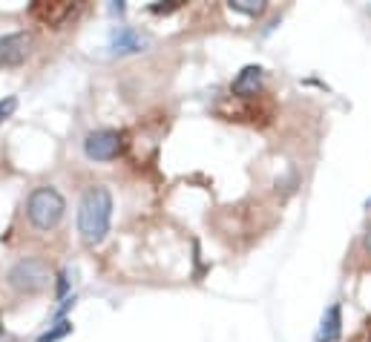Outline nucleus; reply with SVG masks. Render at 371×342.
I'll use <instances>...</instances> for the list:
<instances>
[{
    "label": "nucleus",
    "mask_w": 371,
    "mask_h": 342,
    "mask_svg": "<svg viewBox=\"0 0 371 342\" xmlns=\"http://www.w3.org/2000/svg\"><path fill=\"white\" fill-rule=\"evenodd\" d=\"M112 225V193L104 184H92L84 190L81 205H78V233L81 239L96 248L109 233Z\"/></svg>",
    "instance_id": "nucleus-1"
},
{
    "label": "nucleus",
    "mask_w": 371,
    "mask_h": 342,
    "mask_svg": "<svg viewBox=\"0 0 371 342\" xmlns=\"http://www.w3.org/2000/svg\"><path fill=\"white\" fill-rule=\"evenodd\" d=\"M66 213V202H63V195L58 187L52 184H40L29 193V199H26V218H29V225L35 230H43V233H50L61 225V218Z\"/></svg>",
    "instance_id": "nucleus-2"
},
{
    "label": "nucleus",
    "mask_w": 371,
    "mask_h": 342,
    "mask_svg": "<svg viewBox=\"0 0 371 342\" xmlns=\"http://www.w3.org/2000/svg\"><path fill=\"white\" fill-rule=\"evenodd\" d=\"M6 282L17 293H40L50 285V265L38 256H23L9 267Z\"/></svg>",
    "instance_id": "nucleus-3"
},
{
    "label": "nucleus",
    "mask_w": 371,
    "mask_h": 342,
    "mask_svg": "<svg viewBox=\"0 0 371 342\" xmlns=\"http://www.w3.org/2000/svg\"><path fill=\"white\" fill-rule=\"evenodd\" d=\"M124 150V138L119 130H92L84 138V156L89 161H112Z\"/></svg>",
    "instance_id": "nucleus-4"
},
{
    "label": "nucleus",
    "mask_w": 371,
    "mask_h": 342,
    "mask_svg": "<svg viewBox=\"0 0 371 342\" xmlns=\"http://www.w3.org/2000/svg\"><path fill=\"white\" fill-rule=\"evenodd\" d=\"M32 49V35L29 32H12L0 38V66H17L26 61Z\"/></svg>",
    "instance_id": "nucleus-5"
},
{
    "label": "nucleus",
    "mask_w": 371,
    "mask_h": 342,
    "mask_svg": "<svg viewBox=\"0 0 371 342\" xmlns=\"http://www.w3.org/2000/svg\"><path fill=\"white\" fill-rule=\"evenodd\" d=\"M262 75L265 69L259 64H248L239 69V75L234 78V84H230V92L239 95V98H253L259 89H262Z\"/></svg>",
    "instance_id": "nucleus-6"
},
{
    "label": "nucleus",
    "mask_w": 371,
    "mask_h": 342,
    "mask_svg": "<svg viewBox=\"0 0 371 342\" xmlns=\"http://www.w3.org/2000/svg\"><path fill=\"white\" fill-rule=\"evenodd\" d=\"M147 46V40L138 35L132 27H119L112 32L109 38V49L115 55H130V52H142V49Z\"/></svg>",
    "instance_id": "nucleus-7"
},
{
    "label": "nucleus",
    "mask_w": 371,
    "mask_h": 342,
    "mask_svg": "<svg viewBox=\"0 0 371 342\" xmlns=\"http://www.w3.org/2000/svg\"><path fill=\"white\" fill-rule=\"evenodd\" d=\"M340 336H342V311L334 302L326 313H322V322H319V331H317V342H337Z\"/></svg>",
    "instance_id": "nucleus-8"
},
{
    "label": "nucleus",
    "mask_w": 371,
    "mask_h": 342,
    "mask_svg": "<svg viewBox=\"0 0 371 342\" xmlns=\"http://www.w3.org/2000/svg\"><path fill=\"white\" fill-rule=\"evenodd\" d=\"M73 12H75L73 3H35L32 6V15L40 17L43 23H50V27H61Z\"/></svg>",
    "instance_id": "nucleus-9"
},
{
    "label": "nucleus",
    "mask_w": 371,
    "mask_h": 342,
    "mask_svg": "<svg viewBox=\"0 0 371 342\" xmlns=\"http://www.w3.org/2000/svg\"><path fill=\"white\" fill-rule=\"evenodd\" d=\"M66 334H73V322H69V320H61V322H55L52 328H46L35 342H58V339H63Z\"/></svg>",
    "instance_id": "nucleus-10"
},
{
    "label": "nucleus",
    "mask_w": 371,
    "mask_h": 342,
    "mask_svg": "<svg viewBox=\"0 0 371 342\" xmlns=\"http://www.w3.org/2000/svg\"><path fill=\"white\" fill-rule=\"evenodd\" d=\"M230 9L239 15H248V17H259L265 12V3L262 0H230Z\"/></svg>",
    "instance_id": "nucleus-11"
},
{
    "label": "nucleus",
    "mask_w": 371,
    "mask_h": 342,
    "mask_svg": "<svg viewBox=\"0 0 371 342\" xmlns=\"http://www.w3.org/2000/svg\"><path fill=\"white\" fill-rule=\"evenodd\" d=\"M15 110H17V98L15 95L0 98V124H3V121H9L15 115Z\"/></svg>",
    "instance_id": "nucleus-12"
},
{
    "label": "nucleus",
    "mask_w": 371,
    "mask_h": 342,
    "mask_svg": "<svg viewBox=\"0 0 371 342\" xmlns=\"http://www.w3.org/2000/svg\"><path fill=\"white\" fill-rule=\"evenodd\" d=\"M179 6H181V0H167V3H153L150 12H153V15H170V12H176Z\"/></svg>",
    "instance_id": "nucleus-13"
},
{
    "label": "nucleus",
    "mask_w": 371,
    "mask_h": 342,
    "mask_svg": "<svg viewBox=\"0 0 371 342\" xmlns=\"http://www.w3.org/2000/svg\"><path fill=\"white\" fill-rule=\"evenodd\" d=\"M66 288H69V282H66V274H58V297H63V293H66Z\"/></svg>",
    "instance_id": "nucleus-14"
},
{
    "label": "nucleus",
    "mask_w": 371,
    "mask_h": 342,
    "mask_svg": "<svg viewBox=\"0 0 371 342\" xmlns=\"http://www.w3.org/2000/svg\"><path fill=\"white\" fill-rule=\"evenodd\" d=\"M363 244H365V251L371 253V225L365 228V236H363Z\"/></svg>",
    "instance_id": "nucleus-15"
},
{
    "label": "nucleus",
    "mask_w": 371,
    "mask_h": 342,
    "mask_svg": "<svg viewBox=\"0 0 371 342\" xmlns=\"http://www.w3.org/2000/svg\"><path fill=\"white\" fill-rule=\"evenodd\" d=\"M365 207H371V199H368V202H365Z\"/></svg>",
    "instance_id": "nucleus-16"
},
{
    "label": "nucleus",
    "mask_w": 371,
    "mask_h": 342,
    "mask_svg": "<svg viewBox=\"0 0 371 342\" xmlns=\"http://www.w3.org/2000/svg\"><path fill=\"white\" fill-rule=\"evenodd\" d=\"M368 15H371V6H368Z\"/></svg>",
    "instance_id": "nucleus-17"
},
{
    "label": "nucleus",
    "mask_w": 371,
    "mask_h": 342,
    "mask_svg": "<svg viewBox=\"0 0 371 342\" xmlns=\"http://www.w3.org/2000/svg\"><path fill=\"white\" fill-rule=\"evenodd\" d=\"M0 331H3V328H0Z\"/></svg>",
    "instance_id": "nucleus-18"
}]
</instances>
